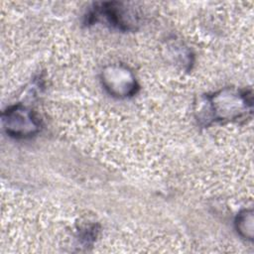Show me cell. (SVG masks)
<instances>
[{
    "instance_id": "1",
    "label": "cell",
    "mask_w": 254,
    "mask_h": 254,
    "mask_svg": "<svg viewBox=\"0 0 254 254\" xmlns=\"http://www.w3.org/2000/svg\"><path fill=\"white\" fill-rule=\"evenodd\" d=\"M196 105L197 120L207 125L213 121H232L247 115L252 109V99L247 91L224 88L202 97Z\"/></svg>"
},
{
    "instance_id": "2",
    "label": "cell",
    "mask_w": 254,
    "mask_h": 254,
    "mask_svg": "<svg viewBox=\"0 0 254 254\" xmlns=\"http://www.w3.org/2000/svg\"><path fill=\"white\" fill-rule=\"evenodd\" d=\"M2 126L5 132L12 137L28 138L38 133L41 125L30 108L17 104L2 113Z\"/></svg>"
},
{
    "instance_id": "3",
    "label": "cell",
    "mask_w": 254,
    "mask_h": 254,
    "mask_svg": "<svg viewBox=\"0 0 254 254\" xmlns=\"http://www.w3.org/2000/svg\"><path fill=\"white\" fill-rule=\"evenodd\" d=\"M101 81L105 89L115 97L132 96L138 89L133 72L123 64L105 66L101 72Z\"/></svg>"
},
{
    "instance_id": "4",
    "label": "cell",
    "mask_w": 254,
    "mask_h": 254,
    "mask_svg": "<svg viewBox=\"0 0 254 254\" xmlns=\"http://www.w3.org/2000/svg\"><path fill=\"white\" fill-rule=\"evenodd\" d=\"M94 16L95 18L103 17L108 24L123 31L134 29L137 24L135 13L130 8L123 6L122 3L117 2L103 3L92 13L91 17Z\"/></svg>"
},
{
    "instance_id": "5",
    "label": "cell",
    "mask_w": 254,
    "mask_h": 254,
    "mask_svg": "<svg viewBox=\"0 0 254 254\" xmlns=\"http://www.w3.org/2000/svg\"><path fill=\"white\" fill-rule=\"evenodd\" d=\"M253 211L252 209H245L241 211L235 221V226L239 234L245 238L252 240L253 238Z\"/></svg>"
}]
</instances>
